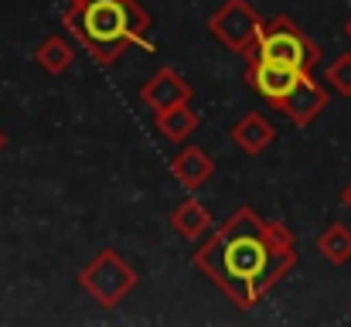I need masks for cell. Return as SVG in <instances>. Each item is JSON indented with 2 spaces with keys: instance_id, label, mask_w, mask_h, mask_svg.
<instances>
[{
  "instance_id": "obj_1",
  "label": "cell",
  "mask_w": 351,
  "mask_h": 327,
  "mask_svg": "<svg viewBox=\"0 0 351 327\" xmlns=\"http://www.w3.org/2000/svg\"><path fill=\"white\" fill-rule=\"evenodd\" d=\"M195 266L239 311H249L297 266V239L283 221L242 205L195 249Z\"/></svg>"
},
{
  "instance_id": "obj_2",
  "label": "cell",
  "mask_w": 351,
  "mask_h": 327,
  "mask_svg": "<svg viewBox=\"0 0 351 327\" xmlns=\"http://www.w3.org/2000/svg\"><path fill=\"white\" fill-rule=\"evenodd\" d=\"M62 24L99 65H117L126 48H150L154 17L140 0H69Z\"/></svg>"
},
{
  "instance_id": "obj_3",
  "label": "cell",
  "mask_w": 351,
  "mask_h": 327,
  "mask_svg": "<svg viewBox=\"0 0 351 327\" xmlns=\"http://www.w3.org/2000/svg\"><path fill=\"white\" fill-rule=\"evenodd\" d=\"M252 55L269 58V62H280V65H290V69H297L304 75H314V69L321 62L317 41H311L290 14H276V17L263 21L259 41H256V51Z\"/></svg>"
},
{
  "instance_id": "obj_4",
  "label": "cell",
  "mask_w": 351,
  "mask_h": 327,
  "mask_svg": "<svg viewBox=\"0 0 351 327\" xmlns=\"http://www.w3.org/2000/svg\"><path fill=\"white\" fill-rule=\"evenodd\" d=\"M136 269L119 256L117 249H103L82 273H79V287L99 304V307H119L126 300V293L136 287Z\"/></svg>"
},
{
  "instance_id": "obj_5",
  "label": "cell",
  "mask_w": 351,
  "mask_h": 327,
  "mask_svg": "<svg viewBox=\"0 0 351 327\" xmlns=\"http://www.w3.org/2000/svg\"><path fill=\"white\" fill-rule=\"evenodd\" d=\"M259 27H263V17H259V10L249 0H226L208 17L212 38L222 41L229 51L242 55V58H252L256 41H259Z\"/></svg>"
},
{
  "instance_id": "obj_6",
  "label": "cell",
  "mask_w": 351,
  "mask_h": 327,
  "mask_svg": "<svg viewBox=\"0 0 351 327\" xmlns=\"http://www.w3.org/2000/svg\"><path fill=\"white\" fill-rule=\"evenodd\" d=\"M300 75H304V72H297V69H290V65H280V62H269V58H259V55H252L249 65H245V82H249L269 106H276V103L300 82Z\"/></svg>"
},
{
  "instance_id": "obj_7",
  "label": "cell",
  "mask_w": 351,
  "mask_h": 327,
  "mask_svg": "<svg viewBox=\"0 0 351 327\" xmlns=\"http://www.w3.org/2000/svg\"><path fill=\"white\" fill-rule=\"evenodd\" d=\"M276 109L293 123V126H311L324 109H328V89L314 82V75H300V82L276 103Z\"/></svg>"
},
{
  "instance_id": "obj_8",
  "label": "cell",
  "mask_w": 351,
  "mask_h": 327,
  "mask_svg": "<svg viewBox=\"0 0 351 327\" xmlns=\"http://www.w3.org/2000/svg\"><path fill=\"white\" fill-rule=\"evenodd\" d=\"M191 86H188V79L181 75V72H174V69H157L147 82H143V89H140V99L147 103V106L154 109H171L178 106V103H191Z\"/></svg>"
},
{
  "instance_id": "obj_9",
  "label": "cell",
  "mask_w": 351,
  "mask_h": 327,
  "mask_svg": "<svg viewBox=\"0 0 351 327\" xmlns=\"http://www.w3.org/2000/svg\"><path fill=\"white\" fill-rule=\"evenodd\" d=\"M229 140H232L242 154L256 157V154H263V150L276 140V130H273V123H269L263 112H252V109H249L242 119H235L232 123Z\"/></svg>"
},
{
  "instance_id": "obj_10",
  "label": "cell",
  "mask_w": 351,
  "mask_h": 327,
  "mask_svg": "<svg viewBox=\"0 0 351 327\" xmlns=\"http://www.w3.org/2000/svg\"><path fill=\"white\" fill-rule=\"evenodd\" d=\"M171 174L181 188L188 191H198L212 174H215V160L202 150V147H184L174 160H171Z\"/></svg>"
},
{
  "instance_id": "obj_11",
  "label": "cell",
  "mask_w": 351,
  "mask_h": 327,
  "mask_svg": "<svg viewBox=\"0 0 351 327\" xmlns=\"http://www.w3.org/2000/svg\"><path fill=\"white\" fill-rule=\"evenodd\" d=\"M171 225H174V232L178 235H184V239H202V235H208L212 232V212L198 202V198H184L174 212H171Z\"/></svg>"
},
{
  "instance_id": "obj_12",
  "label": "cell",
  "mask_w": 351,
  "mask_h": 327,
  "mask_svg": "<svg viewBox=\"0 0 351 327\" xmlns=\"http://www.w3.org/2000/svg\"><path fill=\"white\" fill-rule=\"evenodd\" d=\"M157 130L160 136H167L171 143H184L195 130H198V112L191 109V103H178L171 109H157Z\"/></svg>"
},
{
  "instance_id": "obj_13",
  "label": "cell",
  "mask_w": 351,
  "mask_h": 327,
  "mask_svg": "<svg viewBox=\"0 0 351 327\" xmlns=\"http://www.w3.org/2000/svg\"><path fill=\"white\" fill-rule=\"evenodd\" d=\"M34 62H38L48 75H62V72L72 69V62H75V48H72L62 34H48V38L38 45Z\"/></svg>"
},
{
  "instance_id": "obj_14",
  "label": "cell",
  "mask_w": 351,
  "mask_h": 327,
  "mask_svg": "<svg viewBox=\"0 0 351 327\" xmlns=\"http://www.w3.org/2000/svg\"><path fill=\"white\" fill-rule=\"evenodd\" d=\"M317 249H321V256H324L331 266H345L351 259V228L345 221H331V225L321 232Z\"/></svg>"
},
{
  "instance_id": "obj_15",
  "label": "cell",
  "mask_w": 351,
  "mask_h": 327,
  "mask_svg": "<svg viewBox=\"0 0 351 327\" xmlns=\"http://www.w3.org/2000/svg\"><path fill=\"white\" fill-rule=\"evenodd\" d=\"M324 79H328V86H331V89H335L338 96L351 99V51L338 55V58H335V62L328 65Z\"/></svg>"
},
{
  "instance_id": "obj_16",
  "label": "cell",
  "mask_w": 351,
  "mask_h": 327,
  "mask_svg": "<svg viewBox=\"0 0 351 327\" xmlns=\"http://www.w3.org/2000/svg\"><path fill=\"white\" fill-rule=\"evenodd\" d=\"M341 205L351 212V184H345V191H341Z\"/></svg>"
},
{
  "instance_id": "obj_17",
  "label": "cell",
  "mask_w": 351,
  "mask_h": 327,
  "mask_svg": "<svg viewBox=\"0 0 351 327\" xmlns=\"http://www.w3.org/2000/svg\"><path fill=\"white\" fill-rule=\"evenodd\" d=\"M3 147H7V133L0 130V150H3Z\"/></svg>"
},
{
  "instance_id": "obj_18",
  "label": "cell",
  "mask_w": 351,
  "mask_h": 327,
  "mask_svg": "<svg viewBox=\"0 0 351 327\" xmlns=\"http://www.w3.org/2000/svg\"><path fill=\"white\" fill-rule=\"evenodd\" d=\"M345 34H348V38H351V17H348V24H345Z\"/></svg>"
}]
</instances>
